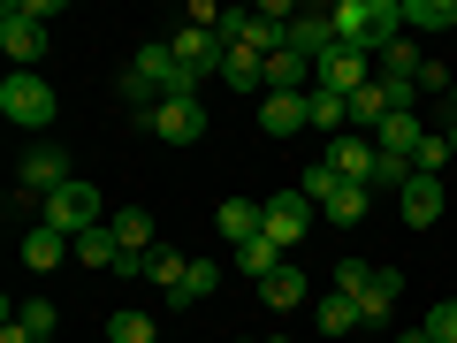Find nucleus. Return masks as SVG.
<instances>
[{"label": "nucleus", "mask_w": 457, "mask_h": 343, "mask_svg": "<svg viewBox=\"0 0 457 343\" xmlns=\"http://www.w3.org/2000/svg\"><path fill=\"white\" fill-rule=\"evenodd\" d=\"M213 290H221V267H213V260H191V275H183L176 290H168V313H191V305H206Z\"/></svg>", "instance_id": "aec40b11"}, {"label": "nucleus", "mask_w": 457, "mask_h": 343, "mask_svg": "<svg viewBox=\"0 0 457 343\" xmlns=\"http://www.w3.org/2000/svg\"><path fill=\"white\" fill-rule=\"evenodd\" d=\"M0 114H8L16 130H46L54 114H62V99H54V84L38 77V69H8V84H0Z\"/></svg>", "instance_id": "20e7f679"}, {"label": "nucleus", "mask_w": 457, "mask_h": 343, "mask_svg": "<svg viewBox=\"0 0 457 343\" xmlns=\"http://www.w3.org/2000/svg\"><path fill=\"white\" fill-rule=\"evenodd\" d=\"M305 130L336 146V138L351 130V99H336V92H305Z\"/></svg>", "instance_id": "dca6fc26"}, {"label": "nucleus", "mask_w": 457, "mask_h": 343, "mask_svg": "<svg viewBox=\"0 0 457 343\" xmlns=\"http://www.w3.org/2000/svg\"><path fill=\"white\" fill-rule=\"evenodd\" d=\"M145 130L161 138V146H198V138H206V107H198V99H161V107L145 114Z\"/></svg>", "instance_id": "1a4fd4ad"}, {"label": "nucleus", "mask_w": 457, "mask_h": 343, "mask_svg": "<svg viewBox=\"0 0 457 343\" xmlns=\"http://www.w3.org/2000/svg\"><path fill=\"white\" fill-rule=\"evenodd\" d=\"M420 328H427V336H435V343H457V297H435Z\"/></svg>", "instance_id": "473e14b6"}, {"label": "nucleus", "mask_w": 457, "mask_h": 343, "mask_svg": "<svg viewBox=\"0 0 457 343\" xmlns=\"http://www.w3.org/2000/svg\"><path fill=\"white\" fill-rule=\"evenodd\" d=\"M107 343H161V321H153V313H114Z\"/></svg>", "instance_id": "c85d7f7f"}, {"label": "nucleus", "mask_w": 457, "mask_h": 343, "mask_svg": "<svg viewBox=\"0 0 457 343\" xmlns=\"http://www.w3.org/2000/svg\"><path fill=\"white\" fill-rule=\"evenodd\" d=\"M366 206H374V191H366V183H343V191L336 198H328V222H343V229H351V222H366Z\"/></svg>", "instance_id": "bb28decb"}, {"label": "nucleus", "mask_w": 457, "mask_h": 343, "mask_svg": "<svg viewBox=\"0 0 457 343\" xmlns=\"http://www.w3.org/2000/svg\"><path fill=\"white\" fill-rule=\"evenodd\" d=\"M267 92H312V62H297L290 46L267 54Z\"/></svg>", "instance_id": "4be33fe9"}, {"label": "nucleus", "mask_w": 457, "mask_h": 343, "mask_svg": "<svg viewBox=\"0 0 457 343\" xmlns=\"http://www.w3.org/2000/svg\"><path fill=\"white\" fill-rule=\"evenodd\" d=\"M328 31H336V46H359V54L381 62L404 38V0H336L328 8Z\"/></svg>", "instance_id": "f257e3e1"}, {"label": "nucleus", "mask_w": 457, "mask_h": 343, "mask_svg": "<svg viewBox=\"0 0 457 343\" xmlns=\"http://www.w3.org/2000/svg\"><path fill=\"white\" fill-rule=\"evenodd\" d=\"M420 138H427V122H420V114H389V122L374 130V146L389 153V161H404V168H411V153H420Z\"/></svg>", "instance_id": "6ab92c4d"}, {"label": "nucleus", "mask_w": 457, "mask_h": 343, "mask_svg": "<svg viewBox=\"0 0 457 343\" xmlns=\"http://www.w3.org/2000/svg\"><path fill=\"white\" fill-rule=\"evenodd\" d=\"M320 161L336 168L343 183H366V191H381V146H374V138H359V130H343L336 146H320Z\"/></svg>", "instance_id": "39448f33"}, {"label": "nucleus", "mask_w": 457, "mask_h": 343, "mask_svg": "<svg viewBox=\"0 0 457 343\" xmlns=\"http://www.w3.org/2000/svg\"><path fill=\"white\" fill-rule=\"evenodd\" d=\"M450 153H457V122H450Z\"/></svg>", "instance_id": "4c0bfd02"}, {"label": "nucleus", "mask_w": 457, "mask_h": 343, "mask_svg": "<svg viewBox=\"0 0 457 343\" xmlns=\"http://www.w3.org/2000/svg\"><path fill=\"white\" fill-rule=\"evenodd\" d=\"M442 161H457V153H450V122L420 138V153H411V176H442Z\"/></svg>", "instance_id": "cd10ccee"}, {"label": "nucleus", "mask_w": 457, "mask_h": 343, "mask_svg": "<svg viewBox=\"0 0 457 343\" xmlns=\"http://www.w3.org/2000/svg\"><path fill=\"white\" fill-rule=\"evenodd\" d=\"M260 305H275V313H297V305H305V275H297V267L282 260L275 275L260 282Z\"/></svg>", "instance_id": "5701e85b"}, {"label": "nucleus", "mask_w": 457, "mask_h": 343, "mask_svg": "<svg viewBox=\"0 0 457 343\" xmlns=\"http://www.w3.org/2000/svg\"><path fill=\"white\" fill-rule=\"evenodd\" d=\"M168 54H176V62H183V69H191V77H198V84H206V77H213V69H221V54H228V46H221V38H213V31H198V23H183V31H176V38H168Z\"/></svg>", "instance_id": "ddd939ff"}, {"label": "nucleus", "mask_w": 457, "mask_h": 343, "mask_svg": "<svg viewBox=\"0 0 457 343\" xmlns=\"http://www.w3.org/2000/svg\"><path fill=\"white\" fill-rule=\"evenodd\" d=\"M297 191H305L312 206H328V198L343 191V176H336V168H328V161H312V168H305V183H297Z\"/></svg>", "instance_id": "2f4dec72"}, {"label": "nucleus", "mask_w": 457, "mask_h": 343, "mask_svg": "<svg viewBox=\"0 0 457 343\" xmlns=\"http://www.w3.org/2000/svg\"><path fill=\"white\" fill-rule=\"evenodd\" d=\"M16 321H23V328H31V336H38V343H54V328H62V313H54V305H46V297H31V305H23V313H16Z\"/></svg>", "instance_id": "72a5a7b5"}, {"label": "nucleus", "mask_w": 457, "mask_h": 343, "mask_svg": "<svg viewBox=\"0 0 457 343\" xmlns=\"http://www.w3.org/2000/svg\"><path fill=\"white\" fill-rule=\"evenodd\" d=\"M62 183H69V161H62L54 146H31V153H23V168H16V191H23V198H54Z\"/></svg>", "instance_id": "f8f14e48"}, {"label": "nucleus", "mask_w": 457, "mask_h": 343, "mask_svg": "<svg viewBox=\"0 0 457 343\" xmlns=\"http://www.w3.org/2000/svg\"><path fill=\"white\" fill-rule=\"evenodd\" d=\"M366 84H374V54H359V46H336L312 69V92H336V99H359Z\"/></svg>", "instance_id": "423d86ee"}, {"label": "nucleus", "mask_w": 457, "mask_h": 343, "mask_svg": "<svg viewBox=\"0 0 457 343\" xmlns=\"http://www.w3.org/2000/svg\"><path fill=\"white\" fill-rule=\"evenodd\" d=\"M107 229H114V245H122V275H137L145 252H153V213H145V206H114Z\"/></svg>", "instance_id": "9d476101"}, {"label": "nucleus", "mask_w": 457, "mask_h": 343, "mask_svg": "<svg viewBox=\"0 0 457 343\" xmlns=\"http://www.w3.org/2000/svg\"><path fill=\"white\" fill-rule=\"evenodd\" d=\"M77 267H99V275H122V245H114V229H84L77 245Z\"/></svg>", "instance_id": "412c9836"}, {"label": "nucleus", "mask_w": 457, "mask_h": 343, "mask_svg": "<svg viewBox=\"0 0 457 343\" xmlns=\"http://www.w3.org/2000/svg\"><path fill=\"white\" fill-rule=\"evenodd\" d=\"M62 260H69V237H62V229H46V222L23 229V267H31V275H54Z\"/></svg>", "instance_id": "2eb2a0df"}, {"label": "nucleus", "mask_w": 457, "mask_h": 343, "mask_svg": "<svg viewBox=\"0 0 457 343\" xmlns=\"http://www.w3.org/2000/svg\"><path fill=\"white\" fill-rule=\"evenodd\" d=\"M0 343H38V336H31V328L16 321V313H8V328H0Z\"/></svg>", "instance_id": "f704fd0d"}, {"label": "nucleus", "mask_w": 457, "mask_h": 343, "mask_svg": "<svg viewBox=\"0 0 457 343\" xmlns=\"http://www.w3.org/2000/svg\"><path fill=\"white\" fill-rule=\"evenodd\" d=\"M260 130L267 138H297L305 130V92H267L260 99Z\"/></svg>", "instance_id": "f3484780"}, {"label": "nucleus", "mask_w": 457, "mask_h": 343, "mask_svg": "<svg viewBox=\"0 0 457 343\" xmlns=\"http://www.w3.org/2000/svg\"><path fill=\"white\" fill-rule=\"evenodd\" d=\"M0 54H8L16 69H31L38 54H46V23H38L23 0H8V8H0Z\"/></svg>", "instance_id": "0eeeda50"}, {"label": "nucleus", "mask_w": 457, "mask_h": 343, "mask_svg": "<svg viewBox=\"0 0 457 343\" xmlns=\"http://www.w3.org/2000/svg\"><path fill=\"white\" fill-rule=\"evenodd\" d=\"M237 267H245L252 282H267L282 267V245H275V237H252V245H237Z\"/></svg>", "instance_id": "a878e982"}, {"label": "nucleus", "mask_w": 457, "mask_h": 343, "mask_svg": "<svg viewBox=\"0 0 457 343\" xmlns=\"http://www.w3.org/2000/svg\"><path fill=\"white\" fill-rule=\"evenodd\" d=\"M260 206H267V237H275L282 252H297L312 237V198L305 191H275V198H260Z\"/></svg>", "instance_id": "6e6552de"}, {"label": "nucleus", "mask_w": 457, "mask_h": 343, "mask_svg": "<svg viewBox=\"0 0 457 343\" xmlns=\"http://www.w3.org/2000/svg\"><path fill=\"white\" fill-rule=\"evenodd\" d=\"M396 343H435V336H427V328H404V336H396Z\"/></svg>", "instance_id": "c9c22d12"}, {"label": "nucleus", "mask_w": 457, "mask_h": 343, "mask_svg": "<svg viewBox=\"0 0 457 343\" xmlns=\"http://www.w3.org/2000/svg\"><path fill=\"white\" fill-rule=\"evenodd\" d=\"M336 290L359 305V321H366V328H389L404 275H396V267H374V260H336Z\"/></svg>", "instance_id": "f03ea898"}, {"label": "nucleus", "mask_w": 457, "mask_h": 343, "mask_svg": "<svg viewBox=\"0 0 457 343\" xmlns=\"http://www.w3.org/2000/svg\"><path fill=\"white\" fill-rule=\"evenodd\" d=\"M137 275H145V282H153V290H161V297H168V290H176V282H183V275H191V260H183V252H168V245H153V252H145V267H137Z\"/></svg>", "instance_id": "b1692460"}, {"label": "nucleus", "mask_w": 457, "mask_h": 343, "mask_svg": "<svg viewBox=\"0 0 457 343\" xmlns=\"http://www.w3.org/2000/svg\"><path fill=\"white\" fill-rule=\"evenodd\" d=\"M282 46H290L297 62H312V69H320L328 54H336V31H328V16H320V8H297V16H290V31H282Z\"/></svg>", "instance_id": "9b49d317"}, {"label": "nucleus", "mask_w": 457, "mask_h": 343, "mask_svg": "<svg viewBox=\"0 0 457 343\" xmlns=\"http://www.w3.org/2000/svg\"><path fill=\"white\" fill-rule=\"evenodd\" d=\"M213 229H221L228 252H237V245H252V237H267V206L260 198H221V206H213Z\"/></svg>", "instance_id": "4468645a"}, {"label": "nucleus", "mask_w": 457, "mask_h": 343, "mask_svg": "<svg viewBox=\"0 0 457 343\" xmlns=\"http://www.w3.org/2000/svg\"><path fill=\"white\" fill-rule=\"evenodd\" d=\"M107 213H114V206H107V198H99L84 176H69L54 198H38V222H46V229H62L69 245H77L84 229H107Z\"/></svg>", "instance_id": "7ed1b4c3"}, {"label": "nucleus", "mask_w": 457, "mask_h": 343, "mask_svg": "<svg viewBox=\"0 0 457 343\" xmlns=\"http://www.w3.org/2000/svg\"><path fill=\"white\" fill-rule=\"evenodd\" d=\"M442 107H450V122H457V77H450V92H442Z\"/></svg>", "instance_id": "e433bc0d"}, {"label": "nucleus", "mask_w": 457, "mask_h": 343, "mask_svg": "<svg viewBox=\"0 0 457 343\" xmlns=\"http://www.w3.org/2000/svg\"><path fill=\"white\" fill-rule=\"evenodd\" d=\"M343 328H366V321H359V305H351L343 290H328L320 297V336H343Z\"/></svg>", "instance_id": "7c9ffc66"}, {"label": "nucleus", "mask_w": 457, "mask_h": 343, "mask_svg": "<svg viewBox=\"0 0 457 343\" xmlns=\"http://www.w3.org/2000/svg\"><path fill=\"white\" fill-rule=\"evenodd\" d=\"M404 31H457V0H404Z\"/></svg>", "instance_id": "393cba45"}, {"label": "nucleus", "mask_w": 457, "mask_h": 343, "mask_svg": "<svg viewBox=\"0 0 457 343\" xmlns=\"http://www.w3.org/2000/svg\"><path fill=\"white\" fill-rule=\"evenodd\" d=\"M237 343H245V336H237Z\"/></svg>", "instance_id": "ea45409f"}, {"label": "nucleus", "mask_w": 457, "mask_h": 343, "mask_svg": "<svg viewBox=\"0 0 457 343\" xmlns=\"http://www.w3.org/2000/svg\"><path fill=\"white\" fill-rule=\"evenodd\" d=\"M275 343H290V336H275Z\"/></svg>", "instance_id": "58836bf2"}, {"label": "nucleus", "mask_w": 457, "mask_h": 343, "mask_svg": "<svg viewBox=\"0 0 457 343\" xmlns=\"http://www.w3.org/2000/svg\"><path fill=\"white\" fill-rule=\"evenodd\" d=\"M420 69H427V62H420V46H411V31L381 54V77H396V84H420Z\"/></svg>", "instance_id": "c756f323"}, {"label": "nucleus", "mask_w": 457, "mask_h": 343, "mask_svg": "<svg viewBox=\"0 0 457 343\" xmlns=\"http://www.w3.org/2000/svg\"><path fill=\"white\" fill-rule=\"evenodd\" d=\"M396 198H404V222L411 229H435L442 222V176H411Z\"/></svg>", "instance_id": "a211bd4d"}]
</instances>
